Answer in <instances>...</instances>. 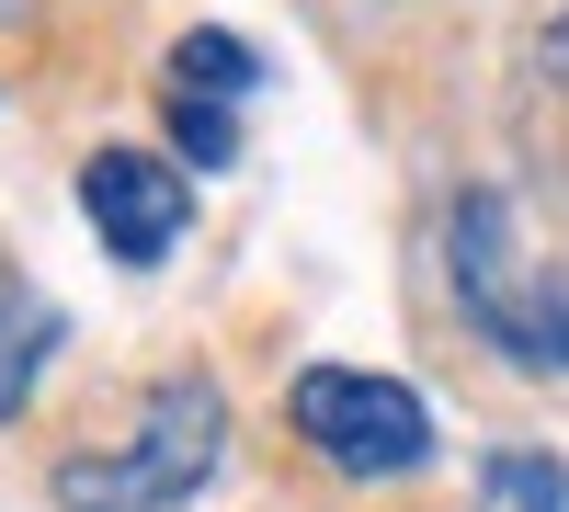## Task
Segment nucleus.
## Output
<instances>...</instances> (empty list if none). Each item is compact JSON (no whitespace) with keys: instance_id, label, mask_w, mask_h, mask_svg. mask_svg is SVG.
<instances>
[{"instance_id":"f257e3e1","label":"nucleus","mask_w":569,"mask_h":512,"mask_svg":"<svg viewBox=\"0 0 569 512\" xmlns=\"http://www.w3.org/2000/svg\"><path fill=\"white\" fill-rule=\"evenodd\" d=\"M217 468H228V388L217 377H160L149 399H137L126 444L58 455L46 501L58 512H182Z\"/></svg>"},{"instance_id":"f03ea898","label":"nucleus","mask_w":569,"mask_h":512,"mask_svg":"<svg viewBox=\"0 0 569 512\" xmlns=\"http://www.w3.org/2000/svg\"><path fill=\"white\" fill-rule=\"evenodd\" d=\"M445 273H456V308H467V331L490 353H512L525 377H569V273L536 251V228H525V205L501 182H479L456 205Z\"/></svg>"},{"instance_id":"7ed1b4c3","label":"nucleus","mask_w":569,"mask_h":512,"mask_svg":"<svg viewBox=\"0 0 569 512\" xmlns=\"http://www.w3.org/2000/svg\"><path fill=\"white\" fill-rule=\"evenodd\" d=\"M297 444H319L342 479H410L433 455V410L399 377H365V364H308L297 377Z\"/></svg>"},{"instance_id":"20e7f679","label":"nucleus","mask_w":569,"mask_h":512,"mask_svg":"<svg viewBox=\"0 0 569 512\" xmlns=\"http://www.w3.org/2000/svg\"><path fill=\"white\" fill-rule=\"evenodd\" d=\"M80 217L103 228L114 262H160L194 217V171L160 160V149H91L80 160Z\"/></svg>"},{"instance_id":"39448f33","label":"nucleus","mask_w":569,"mask_h":512,"mask_svg":"<svg viewBox=\"0 0 569 512\" xmlns=\"http://www.w3.org/2000/svg\"><path fill=\"white\" fill-rule=\"evenodd\" d=\"M251 91H262V58L240 34L194 23L171 46V149H182V171H228L240 160V103Z\"/></svg>"},{"instance_id":"423d86ee","label":"nucleus","mask_w":569,"mask_h":512,"mask_svg":"<svg viewBox=\"0 0 569 512\" xmlns=\"http://www.w3.org/2000/svg\"><path fill=\"white\" fill-rule=\"evenodd\" d=\"M58 297H34V285H12L0 297V422H23L34 410V377H46V353H58Z\"/></svg>"},{"instance_id":"0eeeda50","label":"nucleus","mask_w":569,"mask_h":512,"mask_svg":"<svg viewBox=\"0 0 569 512\" xmlns=\"http://www.w3.org/2000/svg\"><path fill=\"white\" fill-rule=\"evenodd\" d=\"M479 490H490L501 512H569V468H547V455H490Z\"/></svg>"},{"instance_id":"6e6552de","label":"nucleus","mask_w":569,"mask_h":512,"mask_svg":"<svg viewBox=\"0 0 569 512\" xmlns=\"http://www.w3.org/2000/svg\"><path fill=\"white\" fill-rule=\"evenodd\" d=\"M536 80H547V91H569V12L536 34Z\"/></svg>"},{"instance_id":"1a4fd4ad","label":"nucleus","mask_w":569,"mask_h":512,"mask_svg":"<svg viewBox=\"0 0 569 512\" xmlns=\"http://www.w3.org/2000/svg\"><path fill=\"white\" fill-rule=\"evenodd\" d=\"M0 12H12V0H0Z\"/></svg>"}]
</instances>
